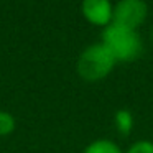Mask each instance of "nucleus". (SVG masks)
Here are the masks:
<instances>
[{"mask_svg": "<svg viewBox=\"0 0 153 153\" xmlns=\"http://www.w3.org/2000/svg\"><path fill=\"white\" fill-rule=\"evenodd\" d=\"M117 64L115 58L102 43H92L84 48L76 63V71L81 79L86 82H97L102 81L112 73Z\"/></svg>", "mask_w": 153, "mask_h": 153, "instance_id": "f03ea898", "label": "nucleus"}, {"mask_svg": "<svg viewBox=\"0 0 153 153\" xmlns=\"http://www.w3.org/2000/svg\"><path fill=\"white\" fill-rule=\"evenodd\" d=\"M125 153H153L152 140H137L127 148Z\"/></svg>", "mask_w": 153, "mask_h": 153, "instance_id": "6e6552de", "label": "nucleus"}, {"mask_svg": "<svg viewBox=\"0 0 153 153\" xmlns=\"http://www.w3.org/2000/svg\"><path fill=\"white\" fill-rule=\"evenodd\" d=\"M148 17V4L145 0H119L114 5L112 23L138 30Z\"/></svg>", "mask_w": 153, "mask_h": 153, "instance_id": "7ed1b4c3", "label": "nucleus"}, {"mask_svg": "<svg viewBox=\"0 0 153 153\" xmlns=\"http://www.w3.org/2000/svg\"><path fill=\"white\" fill-rule=\"evenodd\" d=\"M100 43L112 53L117 63H133L142 58L145 51V45L138 31L117 23H110L104 28Z\"/></svg>", "mask_w": 153, "mask_h": 153, "instance_id": "f257e3e1", "label": "nucleus"}, {"mask_svg": "<svg viewBox=\"0 0 153 153\" xmlns=\"http://www.w3.org/2000/svg\"><path fill=\"white\" fill-rule=\"evenodd\" d=\"M133 123H135L133 114L130 112L128 109H119L115 112V115H114V125H115L117 132H119L120 135H123V137H127V135L132 133Z\"/></svg>", "mask_w": 153, "mask_h": 153, "instance_id": "39448f33", "label": "nucleus"}, {"mask_svg": "<svg viewBox=\"0 0 153 153\" xmlns=\"http://www.w3.org/2000/svg\"><path fill=\"white\" fill-rule=\"evenodd\" d=\"M150 40L153 41V25H152V28H150Z\"/></svg>", "mask_w": 153, "mask_h": 153, "instance_id": "1a4fd4ad", "label": "nucleus"}, {"mask_svg": "<svg viewBox=\"0 0 153 153\" xmlns=\"http://www.w3.org/2000/svg\"><path fill=\"white\" fill-rule=\"evenodd\" d=\"M81 13L91 25L105 28L114 20V4L110 0H82Z\"/></svg>", "mask_w": 153, "mask_h": 153, "instance_id": "20e7f679", "label": "nucleus"}, {"mask_svg": "<svg viewBox=\"0 0 153 153\" xmlns=\"http://www.w3.org/2000/svg\"><path fill=\"white\" fill-rule=\"evenodd\" d=\"M17 127V120L7 110H0V137H7Z\"/></svg>", "mask_w": 153, "mask_h": 153, "instance_id": "0eeeda50", "label": "nucleus"}, {"mask_svg": "<svg viewBox=\"0 0 153 153\" xmlns=\"http://www.w3.org/2000/svg\"><path fill=\"white\" fill-rule=\"evenodd\" d=\"M82 153H123L120 145L114 140L109 138H99L91 142L86 148L82 150Z\"/></svg>", "mask_w": 153, "mask_h": 153, "instance_id": "423d86ee", "label": "nucleus"}]
</instances>
